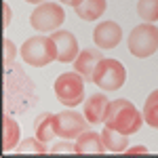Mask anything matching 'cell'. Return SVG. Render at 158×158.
<instances>
[{
	"instance_id": "cell-1",
	"label": "cell",
	"mask_w": 158,
	"mask_h": 158,
	"mask_svg": "<svg viewBox=\"0 0 158 158\" xmlns=\"http://www.w3.org/2000/svg\"><path fill=\"white\" fill-rule=\"evenodd\" d=\"M38 103L34 80L23 72L21 65L11 63L4 68V112L25 114Z\"/></svg>"
},
{
	"instance_id": "cell-2",
	"label": "cell",
	"mask_w": 158,
	"mask_h": 158,
	"mask_svg": "<svg viewBox=\"0 0 158 158\" xmlns=\"http://www.w3.org/2000/svg\"><path fill=\"white\" fill-rule=\"evenodd\" d=\"M143 122H146V118L133 106V101H129V99L110 101L108 114H106V127H112V129H116L124 135H133L141 129Z\"/></svg>"
},
{
	"instance_id": "cell-3",
	"label": "cell",
	"mask_w": 158,
	"mask_h": 158,
	"mask_svg": "<svg viewBox=\"0 0 158 158\" xmlns=\"http://www.w3.org/2000/svg\"><path fill=\"white\" fill-rule=\"evenodd\" d=\"M21 57L32 68H44L57 61V47L51 36H30L21 44Z\"/></svg>"
},
{
	"instance_id": "cell-4",
	"label": "cell",
	"mask_w": 158,
	"mask_h": 158,
	"mask_svg": "<svg viewBox=\"0 0 158 158\" xmlns=\"http://www.w3.org/2000/svg\"><path fill=\"white\" fill-rule=\"evenodd\" d=\"M85 78L76 72H63L55 80V97L63 108H78L85 101Z\"/></svg>"
},
{
	"instance_id": "cell-5",
	"label": "cell",
	"mask_w": 158,
	"mask_h": 158,
	"mask_svg": "<svg viewBox=\"0 0 158 158\" xmlns=\"http://www.w3.org/2000/svg\"><path fill=\"white\" fill-rule=\"evenodd\" d=\"M129 51L133 57L146 59L158 51V27L154 23H139L129 34Z\"/></svg>"
},
{
	"instance_id": "cell-6",
	"label": "cell",
	"mask_w": 158,
	"mask_h": 158,
	"mask_svg": "<svg viewBox=\"0 0 158 158\" xmlns=\"http://www.w3.org/2000/svg\"><path fill=\"white\" fill-rule=\"evenodd\" d=\"M127 80V70L118 59H103L97 63L95 74H93V82L101 89V91H118Z\"/></svg>"
},
{
	"instance_id": "cell-7",
	"label": "cell",
	"mask_w": 158,
	"mask_h": 158,
	"mask_svg": "<svg viewBox=\"0 0 158 158\" xmlns=\"http://www.w3.org/2000/svg\"><path fill=\"white\" fill-rule=\"evenodd\" d=\"M63 21H65V13L63 6H59L57 2H42L30 15V25L38 32H55Z\"/></svg>"
},
{
	"instance_id": "cell-8",
	"label": "cell",
	"mask_w": 158,
	"mask_h": 158,
	"mask_svg": "<svg viewBox=\"0 0 158 158\" xmlns=\"http://www.w3.org/2000/svg\"><path fill=\"white\" fill-rule=\"evenodd\" d=\"M89 127H91V122L86 120V116L76 110H63L59 114H55V129H57V137L61 139H68V141L76 139Z\"/></svg>"
},
{
	"instance_id": "cell-9",
	"label": "cell",
	"mask_w": 158,
	"mask_h": 158,
	"mask_svg": "<svg viewBox=\"0 0 158 158\" xmlns=\"http://www.w3.org/2000/svg\"><path fill=\"white\" fill-rule=\"evenodd\" d=\"M122 40V27L114 21H103L97 23L93 30V42L99 49L108 51V49H116Z\"/></svg>"
},
{
	"instance_id": "cell-10",
	"label": "cell",
	"mask_w": 158,
	"mask_h": 158,
	"mask_svg": "<svg viewBox=\"0 0 158 158\" xmlns=\"http://www.w3.org/2000/svg\"><path fill=\"white\" fill-rule=\"evenodd\" d=\"M51 38L55 40V47H57V61L59 63H74V59L78 57V40L74 38L72 32L55 30Z\"/></svg>"
},
{
	"instance_id": "cell-11",
	"label": "cell",
	"mask_w": 158,
	"mask_h": 158,
	"mask_svg": "<svg viewBox=\"0 0 158 158\" xmlns=\"http://www.w3.org/2000/svg\"><path fill=\"white\" fill-rule=\"evenodd\" d=\"M101 59H103V55H101L99 47H97V49H85V51H80L78 57L74 59V70L80 74L86 82H93L95 68H97V63Z\"/></svg>"
},
{
	"instance_id": "cell-12",
	"label": "cell",
	"mask_w": 158,
	"mask_h": 158,
	"mask_svg": "<svg viewBox=\"0 0 158 158\" xmlns=\"http://www.w3.org/2000/svg\"><path fill=\"white\" fill-rule=\"evenodd\" d=\"M108 108H110V99L106 93H95L85 101V114L86 120L91 124H101L106 122V114H108Z\"/></svg>"
},
{
	"instance_id": "cell-13",
	"label": "cell",
	"mask_w": 158,
	"mask_h": 158,
	"mask_svg": "<svg viewBox=\"0 0 158 158\" xmlns=\"http://www.w3.org/2000/svg\"><path fill=\"white\" fill-rule=\"evenodd\" d=\"M103 152H108V148L101 139V133L86 129L80 137H76V154H103Z\"/></svg>"
},
{
	"instance_id": "cell-14",
	"label": "cell",
	"mask_w": 158,
	"mask_h": 158,
	"mask_svg": "<svg viewBox=\"0 0 158 158\" xmlns=\"http://www.w3.org/2000/svg\"><path fill=\"white\" fill-rule=\"evenodd\" d=\"M34 133L40 141H53L57 137V129H55V114L51 112H42L34 120Z\"/></svg>"
},
{
	"instance_id": "cell-15",
	"label": "cell",
	"mask_w": 158,
	"mask_h": 158,
	"mask_svg": "<svg viewBox=\"0 0 158 158\" xmlns=\"http://www.w3.org/2000/svg\"><path fill=\"white\" fill-rule=\"evenodd\" d=\"M74 13L85 21H97L106 13V0H80L74 6Z\"/></svg>"
},
{
	"instance_id": "cell-16",
	"label": "cell",
	"mask_w": 158,
	"mask_h": 158,
	"mask_svg": "<svg viewBox=\"0 0 158 158\" xmlns=\"http://www.w3.org/2000/svg\"><path fill=\"white\" fill-rule=\"evenodd\" d=\"M101 139H103V143L108 148V152H114V154L127 152V148H129V135L120 133V131H116L112 127H106L101 131Z\"/></svg>"
},
{
	"instance_id": "cell-17",
	"label": "cell",
	"mask_w": 158,
	"mask_h": 158,
	"mask_svg": "<svg viewBox=\"0 0 158 158\" xmlns=\"http://www.w3.org/2000/svg\"><path fill=\"white\" fill-rule=\"evenodd\" d=\"M2 129H4V135H2V150L4 152H11L13 148L19 146V124L15 122L9 112H4V118H2Z\"/></svg>"
},
{
	"instance_id": "cell-18",
	"label": "cell",
	"mask_w": 158,
	"mask_h": 158,
	"mask_svg": "<svg viewBox=\"0 0 158 158\" xmlns=\"http://www.w3.org/2000/svg\"><path fill=\"white\" fill-rule=\"evenodd\" d=\"M143 118H146L148 127H152V129L158 131V89H154L146 97V103H143Z\"/></svg>"
},
{
	"instance_id": "cell-19",
	"label": "cell",
	"mask_w": 158,
	"mask_h": 158,
	"mask_svg": "<svg viewBox=\"0 0 158 158\" xmlns=\"http://www.w3.org/2000/svg\"><path fill=\"white\" fill-rule=\"evenodd\" d=\"M17 154H47V143L40 141L38 137H25L15 148Z\"/></svg>"
},
{
	"instance_id": "cell-20",
	"label": "cell",
	"mask_w": 158,
	"mask_h": 158,
	"mask_svg": "<svg viewBox=\"0 0 158 158\" xmlns=\"http://www.w3.org/2000/svg\"><path fill=\"white\" fill-rule=\"evenodd\" d=\"M137 13L146 23L158 21V0H139L137 2Z\"/></svg>"
},
{
	"instance_id": "cell-21",
	"label": "cell",
	"mask_w": 158,
	"mask_h": 158,
	"mask_svg": "<svg viewBox=\"0 0 158 158\" xmlns=\"http://www.w3.org/2000/svg\"><path fill=\"white\" fill-rule=\"evenodd\" d=\"M2 44H4V68H6V65L15 63V57H17V49H15L13 40H9V38H2Z\"/></svg>"
},
{
	"instance_id": "cell-22",
	"label": "cell",
	"mask_w": 158,
	"mask_h": 158,
	"mask_svg": "<svg viewBox=\"0 0 158 158\" xmlns=\"http://www.w3.org/2000/svg\"><path fill=\"white\" fill-rule=\"evenodd\" d=\"M53 154H61V152H68V154H76V143H68V139L63 143H55L51 148Z\"/></svg>"
},
{
	"instance_id": "cell-23",
	"label": "cell",
	"mask_w": 158,
	"mask_h": 158,
	"mask_svg": "<svg viewBox=\"0 0 158 158\" xmlns=\"http://www.w3.org/2000/svg\"><path fill=\"white\" fill-rule=\"evenodd\" d=\"M2 6H4V27H6V25H9V21H11V9H9V4H6V2H2Z\"/></svg>"
},
{
	"instance_id": "cell-24",
	"label": "cell",
	"mask_w": 158,
	"mask_h": 158,
	"mask_svg": "<svg viewBox=\"0 0 158 158\" xmlns=\"http://www.w3.org/2000/svg\"><path fill=\"white\" fill-rule=\"evenodd\" d=\"M127 152H129V154H146V152H148V148H143V146H137V148H131V150L127 148Z\"/></svg>"
},
{
	"instance_id": "cell-25",
	"label": "cell",
	"mask_w": 158,
	"mask_h": 158,
	"mask_svg": "<svg viewBox=\"0 0 158 158\" xmlns=\"http://www.w3.org/2000/svg\"><path fill=\"white\" fill-rule=\"evenodd\" d=\"M59 2H63L65 6H76V4H78L80 0H59Z\"/></svg>"
},
{
	"instance_id": "cell-26",
	"label": "cell",
	"mask_w": 158,
	"mask_h": 158,
	"mask_svg": "<svg viewBox=\"0 0 158 158\" xmlns=\"http://www.w3.org/2000/svg\"><path fill=\"white\" fill-rule=\"evenodd\" d=\"M25 2H30V4H42V2H47V0H25Z\"/></svg>"
}]
</instances>
